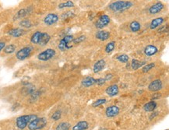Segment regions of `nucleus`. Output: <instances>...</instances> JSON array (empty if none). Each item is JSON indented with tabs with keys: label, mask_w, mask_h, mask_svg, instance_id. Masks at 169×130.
<instances>
[{
	"label": "nucleus",
	"mask_w": 169,
	"mask_h": 130,
	"mask_svg": "<svg viewBox=\"0 0 169 130\" xmlns=\"http://www.w3.org/2000/svg\"><path fill=\"white\" fill-rule=\"evenodd\" d=\"M37 115H22L18 117L16 120V125H17V127L20 130L24 129L28 124L31 122H32L33 120H34L35 119H37Z\"/></svg>",
	"instance_id": "1"
},
{
	"label": "nucleus",
	"mask_w": 169,
	"mask_h": 130,
	"mask_svg": "<svg viewBox=\"0 0 169 130\" xmlns=\"http://www.w3.org/2000/svg\"><path fill=\"white\" fill-rule=\"evenodd\" d=\"M132 3L130 1H116L109 5V9L113 12H122L129 9L132 6Z\"/></svg>",
	"instance_id": "2"
},
{
	"label": "nucleus",
	"mask_w": 169,
	"mask_h": 130,
	"mask_svg": "<svg viewBox=\"0 0 169 130\" xmlns=\"http://www.w3.org/2000/svg\"><path fill=\"white\" fill-rule=\"evenodd\" d=\"M47 125V119L45 118H37L28 124L30 130H41L44 129Z\"/></svg>",
	"instance_id": "3"
},
{
	"label": "nucleus",
	"mask_w": 169,
	"mask_h": 130,
	"mask_svg": "<svg viewBox=\"0 0 169 130\" xmlns=\"http://www.w3.org/2000/svg\"><path fill=\"white\" fill-rule=\"evenodd\" d=\"M34 50V48L32 46H26L24 48H22L16 53V57L17 59L23 61L27 59V58L31 56L32 51Z\"/></svg>",
	"instance_id": "4"
},
{
	"label": "nucleus",
	"mask_w": 169,
	"mask_h": 130,
	"mask_svg": "<svg viewBox=\"0 0 169 130\" xmlns=\"http://www.w3.org/2000/svg\"><path fill=\"white\" fill-rule=\"evenodd\" d=\"M56 55V51L53 48H47L45 51H41V53L37 55V59L43 62H46L48 60L53 59L55 55Z\"/></svg>",
	"instance_id": "5"
},
{
	"label": "nucleus",
	"mask_w": 169,
	"mask_h": 130,
	"mask_svg": "<svg viewBox=\"0 0 169 130\" xmlns=\"http://www.w3.org/2000/svg\"><path fill=\"white\" fill-rule=\"evenodd\" d=\"M74 40V37L73 35H66L65 37H63L60 41H59V45H58V48L61 51H66L67 49H69V48H73V46H69V44L70 42H72Z\"/></svg>",
	"instance_id": "6"
},
{
	"label": "nucleus",
	"mask_w": 169,
	"mask_h": 130,
	"mask_svg": "<svg viewBox=\"0 0 169 130\" xmlns=\"http://www.w3.org/2000/svg\"><path fill=\"white\" fill-rule=\"evenodd\" d=\"M111 21L110 17L108 15L103 14L101 15L99 18L97 20V21L94 23L95 25V27L97 29H103L104 27H105L106 26H108L109 24Z\"/></svg>",
	"instance_id": "7"
},
{
	"label": "nucleus",
	"mask_w": 169,
	"mask_h": 130,
	"mask_svg": "<svg viewBox=\"0 0 169 130\" xmlns=\"http://www.w3.org/2000/svg\"><path fill=\"white\" fill-rule=\"evenodd\" d=\"M59 17L56 13H49L44 18V23L45 25L51 26L59 21Z\"/></svg>",
	"instance_id": "8"
},
{
	"label": "nucleus",
	"mask_w": 169,
	"mask_h": 130,
	"mask_svg": "<svg viewBox=\"0 0 169 130\" xmlns=\"http://www.w3.org/2000/svg\"><path fill=\"white\" fill-rule=\"evenodd\" d=\"M162 87H163V83L161 79H155L152 82H150L148 86V90L152 92H158L159 91H161Z\"/></svg>",
	"instance_id": "9"
},
{
	"label": "nucleus",
	"mask_w": 169,
	"mask_h": 130,
	"mask_svg": "<svg viewBox=\"0 0 169 130\" xmlns=\"http://www.w3.org/2000/svg\"><path fill=\"white\" fill-rule=\"evenodd\" d=\"M119 107L116 106V105H112L109 106L106 108L105 110V115L108 118H113L116 117V115H118L119 113Z\"/></svg>",
	"instance_id": "10"
},
{
	"label": "nucleus",
	"mask_w": 169,
	"mask_h": 130,
	"mask_svg": "<svg viewBox=\"0 0 169 130\" xmlns=\"http://www.w3.org/2000/svg\"><path fill=\"white\" fill-rule=\"evenodd\" d=\"M164 8V5L161 2H158L157 3L154 4L153 6H151L148 9L150 14H157L158 13H160L161 10H163V9Z\"/></svg>",
	"instance_id": "11"
},
{
	"label": "nucleus",
	"mask_w": 169,
	"mask_h": 130,
	"mask_svg": "<svg viewBox=\"0 0 169 130\" xmlns=\"http://www.w3.org/2000/svg\"><path fill=\"white\" fill-rule=\"evenodd\" d=\"M105 92H106V93H107L108 96L115 97L116 95H118V93H119V88H118V85H111V86L108 87L105 89Z\"/></svg>",
	"instance_id": "12"
},
{
	"label": "nucleus",
	"mask_w": 169,
	"mask_h": 130,
	"mask_svg": "<svg viewBox=\"0 0 169 130\" xmlns=\"http://www.w3.org/2000/svg\"><path fill=\"white\" fill-rule=\"evenodd\" d=\"M27 33L25 30L22 28H13L8 31V34L13 37H21Z\"/></svg>",
	"instance_id": "13"
},
{
	"label": "nucleus",
	"mask_w": 169,
	"mask_h": 130,
	"mask_svg": "<svg viewBox=\"0 0 169 130\" xmlns=\"http://www.w3.org/2000/svg\"><path fill=\"white\" fill-rule=\"evenodd\" d=\"M106 65V62L104 59H100L94 63L93 66V72L94 73H98L99 72H101L102 69H104Z\"/></svg>",
	"instance_id": "14"
},
{
	"label": "nucleus",
	"mask_w": 169,
	"mask_h": 130,
	"mask_svg": "<svg viewBox=\"0 0 169 130\" xmlns=\"http://www.w3.org/2000/svg\"><path fill=\"white\" fill-rule=\"evenodd\" d=\"M158 48L156 46L154 45H149L144 48V52L147 56H153V55H154L158 53Z\"/></svg>",
	"instance_id": "15"
},
{
	"label": "nucleus",
	"mask_w": 169,
	"mask_h": 130,
	"mask_svg": "<svg viewBox=\"0 0 169 130\" xmlns=\"http://www.w3.org/2000/svg\"><path fill=\"white\" fill-rule=\"evenodd\" d=\"M110 32H108V31H99L98 32H96L95 37L97 39L100 40V41H106L110 37Z\"/></svg>",
	"instance_id": "16"
},
{
	"label": "nucleus",
	"mask_w": 169,
	"mask_h": 130,
	"mask_svg": "<svg viewBox=\"0 0 169 130\" xmlns=\"http://www.w3.org/2000/svg\"><path fill=\"white\" fill-rule=\"evenodd\" d=\"M81 83L85 87H90L91 86L96 84V79L92 77H84L82 79Z\"/></svg>",
	"instance_id": "17"
},
{
	"label": "nucleus",
	"mask_w": 169,
	"mask_h": 130,
	"mask_svg": "<svg viewBox=\"0 0 169 130\" xmlns=\"http://www.w3.org/2000/svg\"><path fill=\"white\" fill-rule=\"evenodd\" d=\"M50 40H51V36H50V34L47 33V32H42V34H41V39H40L39 41V45L40 46H41V47H44L47 44H48L49 41H50Z\"/></svg>",
	"instance_id": "18"
},
{
	"label": "nucleus",
	"mask_w": 169,
	"mask_h": 130,
	"mask_svg": "<svg viewBox=\"0 0 169 130\" xmlns=\"http://www.w3.org/2000/svg\"><path fill=\"white\" fill-rule=\"evenodd\" d=\"M31 9L28 8L21 9H20V10L16 13L14 18H13V20H18V19H20V18H23V17H25L26 16H27V15L31 13Z\"/></svg>",
	"instance_id": "19"
},
{
	"label": "nucleus",
	"mask_w": 169,
	"mask_h": 130,
	"mask_svg": "<svg viewBox=\"0 0 169 130\" xmlns=\"http://www.w3.org/2000/svg\"><path fill=\"white\" fill-rule=\"evenodd\" d=\"M164 19L162 18V17H158V18H155L154 20H152V21L150 22V28L151 30H154L157 27H158L159 26H161L162 23H164Z\"/></svg>",
	"instance_id": "20"
},
{
	"label": "nucleus",
	"mask_w": 169,
	"mask_h": 130,
	"mask_svg": "<svg viewBox=\"0 0 169 130\" xmlns=\"http://www.w3.org/2000/svg\"><path fill=\"white\" fill-rule=\"evenodd\" d=\"M156 107H157V103L154 101H151L144 105V110L147 112H151L155 110Z\"/></svg>",
	"instance_id": "21"
},
{
	"label": "nucleus",
	"mask_w": 169,
	"mask_h": 130,
	"mask_svg": "<svg viewBox=\"0 0 169 130\" xmlns=\"http://www.w3.org/2000/svg\"><path fill=\"white\" fill-rule=\"evenodd\" d=\"M147 64V62H144V61H139L137 59H132V62H131V67H132V69H134V70H136V69H138L142 66H144Z\"/></svg>",
	"instance_id": "22"
},
{
	"label": "nucleus",
	"mask_w": 169,
	"mask_h": 130,
	"mask_svg": "<svg viewBox=\"0 0 169 130\" xmlns=\"http://www.w3.org/2000/svg\"><path fill=\"white\" fill-rule=\"evenodd\" d=\"M41 34H42V32H41V31L34 32L31 37V42L34 45H38L41 37Z\"/></svg>",
	"instance_id": "23"
},
{
	"label": "nucleus",
	"mask_w": 169,
	"mask_h": 130,
	"mask_svg": "<svg viewBox=\"0 0 169 130\" xmlns=\"http://www.w3.org/2000/svg\"><path fill=\"white\" fill-rule=\"evenodd\" d=\"M88 128V123L86 121H80L74 125L72 130H86Z\"/></svg>",
	"instance_id": "24"
},
{
	"label": "nucleus",
	"mask_w": 169,
	"mask_h": 130,
	"mask_svg": "<svg viewBox=\"0 0 169 130\" xmlns=\"http://www.w3.org/2000/svg\"><path fill=\"white\" fill-rule=\"evenodd\" d=\"M130 29L132 32H138L141 29V24L136 20H133L130 24Z\"/></svg>",
	"instance_id": "25"
},
{
	"label": "nucleus",
	"mask_w": 169,
	"mask_h": 130,
	"mask_svg": "<svg viewBox=\"0 0 169 130\" xmlns=\"http://www.w3.org/2000/svg\"><path fill=\"white\" fill-rule=\"evenodd\" d=\"M16 49H17V46L13 44H10V45H6V47L3 49V51L6 54H12L15 52Z\"/></svg>",
	"instance_id": "26"
},
{
	"label": "nucleus",
	"mask_w": 169,
	"mask_h": 130,
	"mask_svg": "<svg viewBox=\"0 0 169 130\" xmlns=\"http://www.w3.org/2000/svg\"><path fill=\"white\" fill-rule=\"evenodd\" d=\"M70 127L71 125L69 122H61V123H59L57 125L55 130H69L70 129Z\"/></svg>",
	"instance_id": "27"
},
{
	"label": "nucleus",
	"mask_w": 169,
	"mask_h": 130,
	"mask_svg": "<svg viewBox=\"0 0 169 130\" xmlns=\"http://www.w3.org/2000/svg\"><path fill=\"white\" fill-rule=\"evenodd\" d=\"M73 6L74 3L73 1H67V2H65V3H59V6H58V8L60 9H62L65 8H72Z\"/></svg>",
	"instance_id": "28"
},
{
	"label": "nucleus",
	"mask_w": 169,
	"mask_h": 130,
	"mask_svg": "<svg viewBox=\"0 0 169 130\" xmlns=\"http://www.w3.org/2000/svg\"><path fill=\"white\" fill-rule=\"evenodd\" d=\"M115 48H116V42L115 41H110L109 43H108L105 46L104 51L106 53H111L112 51H114Z\"/></svg>",
	"instance_id": "29"
},
{
	"label": "nucleus",
	"mask_w": 169,
	"mask_h": 130,
	"mask_svg": "<svg viewBox=\"0 0 169 130\" xmlns=\"http://www.w3.org/2000/svg\"><path fill=\"white\" fill-rule=\"evenodd\" d=\"M116 59L118 60V62H122V63H126V62H129L130 57L126 54H122V55H119L118 56H117Z\"/></svg>",
	"instance_id": "30"
},
{
	"label": "nucleus",
	"mask_w": 169,
	"mask_h": 130,
	"mask_svg": "<svg viewBox=\"0 0 169 130\" xmlns=\"http://www.w3.org/2000/svg\"><path fill=\"white\" fill-rule=\"evenodd\" d=\"M20 27L23 28H31L32 27V23L30 20H23L19 23Z\"/></svg>",
	"instance_id": "31"
},
{
	"label": "nucleus",
	"mask_w": 169,
	"mask_h": 130,
	"mask_svg": "<svg viewBox=\"0 0 169 130\" xmlns=\"http://www.w3.org/2000/svg\"><path fill=\"white\" fill-rule=\"evenodd\" d=\"M154 66H155L154 62H151V63H149V64H146V65L143 66L142 71H143V73H148V72H149L150 69H152Z\"/></svg>",
	"instance_id": "32"
},
{
	"label": "nucleus",
	"mask_w": 169,
	"mask_h": 130,
	"mask_svg": "<svg viewBox=\"0 0 169 130\" xmlns=\"http://www.w3.org/2000/svg\"><path fill=\"white\" fill-rule=\"evenodd\" d=\"M106 99H104V98H101V99H98L95 101L94 102H93V104H92V107H98V106H101V105H104L106 103Z\"/></svg>",
	"instance_id": "33"
},
{
	"label": "nucleus",
	"mask_w": 169,
	"mask_h": 130,
	"mask_svg": "<svg viewBox=\"0 0 169 130\" xmlns=\"http://www.w3.org/2000/svg\"><path fill=\"white\" fill-rule=\"evenodd\" d=\"M62 117V112L61 111H56L55 112H54L53 115H51V119H53L54 121H58L61 119Z\"/></svg>",
	"instance_id": "34"
},
{
	"label": "nucleus",
	"mask_w": 169,
	"mask_h": 130,
	"mask_svg": "<svg viewBox=\"0 0 169 130\" xmlns=\"http://www.w3.org/2000/svg\"><path fill=\"white\" fill-rule=\"evenodd\" d=\"M85 39H86V37H85L84 35H81V36H79L78 38L74 39L73 41V42L74 44H79V43L83 42Z\"/></svg>",
	"instance_id": "35"
},
{
	"label": "nucleus",
	"mask_w": 169,
	"mask_h": 130,
	"mask_svg": "<svg viewBox=\"0 0 169 130\" xmlns=\"http://www.w3.org/2000/svg\"><path fill=\"white\" fill-rule=\"evenodd\" d=\"M105 79L104 78H98V79H96V84L99 85V86H102L105 83Z\"/></svg>",
	"instance_id": "36"
},
{
	"label": "nucleus",
	"mask_w": 169,
	"mask_h": 130,
	"mask_svg": "<svg viewBox=\"0 0 169 130\" xmlns=\"http://www.w3.org/2000/svg\"><path fill=\"white\" fill-rule=\"evenodd\" d=\"M72 12H67V13H63V14L62 15V20H65V19H66L67 17H72V15L73 14H71V15H69Z\"/></svg>",
	"instance_id": "37"
},
{
	"label": "nucleus",
	"mask_w": 169,
	"mask_h": 130,
	"mask_svg": "<svg viewBox=\"0 0 169 130\" xmlns=\"http://www.w3.org/2000/svg\"><path fill=\"white\" fill-rule=\"evenodd\" d=\"M112 74H108V75H106V76L104 77V79H105V81H108V80H110V79H112Z\"/></svg>",
	"instance_id": "38"
},
{
	"label": "nucleus",
	"mask_w": 169,
	"mask_h": 130,
	"mask_svg": "<svg viewBox=\"0 0 169 130\" xmlns=\"http://www.w3.org/2000/svg\"><path fill=\"white\" fill-rule=\"evenodd\" d=\"M6 43L3 42V41H0V51L4 49V48L6 47Z\"/></svg>",
	"instance_id": "39"
},
{
	"label": "nucleus",
	"mask_w": 169,
	"mask_h": 130,
	"mask_svg": "<svg viewBox=\"0 0 169 130\" xmlns=\"http://www.w3.org/2000/svg\"><path fill=\"white\" fill-rule=\"evenodd\" d=\"M158 111H155V112H154V113L151 114V115L150 116V120H151L152 119H154V117H156V116L158 115Z\"/></svg>",
	"instance_id": "40"
},
{
	"label": "nucleus",
	"mask_w": 169,
	"mask_h": 130,
	"mask_svg": "<svg viewBox=\"0 0 169 130\" xmlns=\"http://www.w3.org/2000/svg\"><path fill=\"white\" fill-rule=\"evenodd\" d=\"M154 96H156V97H153L154 99H155V98H159V97H160L161 96V93H156V94H155Z\"/></svg>",
	"instance_id": "41"
}]
</instances>
